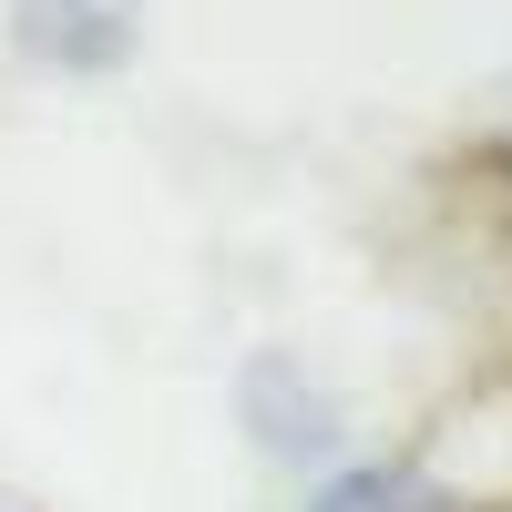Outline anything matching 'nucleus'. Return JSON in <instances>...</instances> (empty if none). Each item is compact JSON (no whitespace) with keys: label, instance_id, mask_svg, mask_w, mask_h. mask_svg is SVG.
<instances>
[{"label":"nucleus","instance_id":"obj_1","mask_svg":"<svg viewBox=\"0 0 512 512\" xmlns=\"http://www.w3.org/2000/svg\"><path fill=\"white\" fill-rule=\"evenodd\" d=\"M11 21L62 72H103V62L134 52V0H11Z\"/></svg>","mask_w":512,"mask_h":512},{"label":"nucleus","instance_id":"obj_2","mask_svg":"<svg viewBox=\"0 0 512 512\" xmlns=\"http://www.w3.org/2000/svg\"><path fill=\"white\" fill-rule=\"evenodd\" d=\"M318 512H441L420 482H400V472H338L328 492H318Z\"/></svg>","mask_w":512,"mask_h":512}]
</instances>
